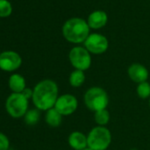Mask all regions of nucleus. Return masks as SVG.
Listing matches in <instances>:
<instances>
[{"label": "nucleus", "instance_id": "16", "mask_svg": "<svg viewBox=\"0 0 150 150\" xmlns=\"http://www.w3.org/2000/svg\"><path fill=\"white\" fill-rule=\"evenodd\" d=\"M95 121L100 126L106 125L110 121V113L107 109L95 112Z\"/></svg>", "mask_w": 150, "mask_h": 150}, {"label": "nucleus", "instance_id": "13", "mask_svg": "<svg viewBox=\"0 0 150 150\" xmlns=\"http://www.w3.org/2000/svg\"><path fill=\"white\" fill-rule=\"evenodd\" d=\"M9 88L14 93H22L26 88L25 79L20 74H13L9 79Z\"/></svg>", "mask_w": 150, "mask_h": 150}, {"label": "nucleus", "instance_id": "25", "mask_svg": "<svg viewBox=\"0 0 150 150\" xmlns=\"http://www.w3.org/2000/svg\"><path fill=\"white\" fill-rule=\"evenodd\" d=\"M0 55H1V53H0Z\"/></svg>", "mask_w": 150, "mask_h": 150}, {"label": "nucleus", "instance_id": "8", "mask_svg": "<svg viewBox=\"0 0 150 150\" xmlns=\"http://www.w3.org/2000/svg\"><path fill=\"white\" fill-rule=\"evenodd\" d=\"M54 108L62 116H70L76 111L78 108V100L72 95L65 94L57 98Z\"/></svg>", "mask_w": 150, "mask_h": 150}, {"label": "nucleus", "instance_id": "20", "mask_svg": "<svg viewBox=\"0 0 150 150\" xmlns=\"http://www.w3.org/2000/svg\"><path fill=\"white\" fill-rule=\"evenodd\" d=\"M9 139L2 132H0V150H8L9 148Z\"/></svg>", "mask_w": 150, "mask_h": 150}, {"label": "nucleus", "instance_id": "17", "mask_svg": "<svg viewBox=\"0 0 150 150\" xmlns=\"http://www.w3.org/2000/svg\"><path fill=\"white\" fill-rule=\"evenodd\" d=\"M40 119V112L38 110H30L25 114V122L29 125H34Z\"/></svg>", "mask_w": 150, "mask_h": 150}, {"label": "nucleus", "instance_id": "22", "mask_svg": "<svg viewBox=\"0 0 150 150\" xmlns=\"http://www.w3.org/2000/svg\"><path fill=\"white\" fill-rule=\"evenodd\" d=\"M82 150H93V149H91L90 147L88 146V147H86V148H84V149H82Z\"/></svg>", "mask_w": 150, "mask_h": 150}, {"label": "nucleus", "instance_id": "3", "mask_svg": "<svg viewBox=\"0 0 150 150\" xmlns=\"http://www.w3.org/2000/svg\"><path fill=\"white\" fill-rule=\"evenodd\" d=\"M84 103L88 109L96 112L107 108L109 104V96L103 88L93 87L85 93Z\"/></svg>", "mask_w": 150, "mask_h": 150}, {"label": "nucleus", "instance_id": "12", "mask_svg": "<svg viewBox=\"0 0 150 150\" xmlns=\"http://www.w3.org/2000/svg\"><path fill=\"white\" fill-rule=\"evenodd\" d=\"M108 21V16L103 11L93 12L88 19V25L90 28L99 29L103 28Z\"/></svg>", "mask_w": 150, "mask_h": 150}, {"label": "nucleus", "instance_id": "15", "mask_svg": "<svg viewBox=\"0 0 150 150\" xmlns=\"http://www.w3.org/2000/svg\"><path fill=\"white\" fill-rule=\"evenodd\" d=\"M86 81V75L83 71L76 70L75 69L69 77V83L73 88H79L81 87Z\"/></svg>", "mask_w": 150, "mask_h": 150}, {"label": "nucleus", "instance_id": "9", "mask_svg": "<svg viewBox=\"0 0 150 150\" xmlns=\"http://www.w3.org/2000/svg\"><path fill=\"white\" fill-rule=\"evenodd\" d=\"M21 56L14 51H5L0 55V69L6 71H13L21 65Z\"/></svg>", "mask_w": 150, "mask_h": 150}, {"label": "nucleus", "instance_id": "2", "mask_svg": "<svg viewBox=\"0 0 150 150\" xmlns=\"http://www.w3.org/2000/svg\"><path fill=\"white\" fill-rule=\"evenodd\" d=\"M89 27L88 22L81 18L68 20L63 26L62 32L64 37L70 42H84L89 35Z\"/></svg>", "mask_w": 150, "mask_h": 150}, {"label": "nucleus", "instance_id": "19", "mask_svg": "<svg viewBox=\"0 0 150 150\" xmlns=\"http://www.w3.org/2000/svg\"><path fill=\"white\" fill-rule=\"evenodd\" d=\"M13 12L12 5L7 0H0V17H8Z\"/></svg>", "mask_w": 150, "mask_h": 150}, {"label": "nucleus", "instance_id": "10", "mask_svg": "<svg viewBox=\"0 0 150 150\" xmlns=\"http://www.w3.org/2000/svg\"><path fill=\"white\" fill-rule=\"evenodd\" d=\"M127 73L129 78L138 84L146 81L149 75L147 69L139 63L132 64L127 70Z\"/></svg>", "mask_w": 150, "mask_h": 150}, {"label": "nucleus", "instance_id": "4", "mask_svg": "<svg viewBox=\"0 0 150 150\" xmlns=\"http://www.w3.org/2000/svg\"><path fill=\"white\" fill-rule=\"evenodd\" d=\"M88 136V146L93 150H106L111 142V133L105 126L94 127Z\"/></svg>", "mask_w": 150, "mask_h": 150}, {"label": "nucleus", "instance_id": "6", "mask_svg": "<svg viewBox=\"0 0 150 150\" xmlns=\"http://www.w3.org/2000/svg\"><path fill=\"white\" fill-rule=\"evenodd\" d=\"M69 60L71 65L81 71H86L91 66L92 58L86 48L74 47L69 52Z\"/></svg>", "mask_w": 150, "mask_h": 150}, {"label": "nucleus", "instance_id": "11", "mask_svg": "<svg viewBox=\"0 0 150 150\" xmlns=\"http://www.w3.org/2000/svg\"><path fill=\"white\" fill-rule=\"evenodd\" d=\"M68 144L74 150H82L88 147V136L81 132H73L68 137Z\"/></svg>", "mask_w": 150, "mask_h": 150}, {"label": "nucleus", "instance_id": "18", "mask_svg": "<svg viewBox=\"0 0 150 150\" xmlns=\"http://www.w3.org/2000/svg\"><path fill=\"white\" fill-rule=\"evenodd\" d=\"M137 94L141 99H146L150 97V84L147 81L138 84Z\"/></svg>", "mask_w": 150, "mask_h": 150}, {"label": "nucleus", "instance_id": "14", "mask_svg": "<svg viewBox=\"0 0 150 150\" xmlns=\"http://www.w3.org/2000/svg\"><path fill=\"white\" fill-rule=\"evenodd\" d=\"M62 117L63 116L55 108H52L47 110V113L45 115V121L50 126L57 127L62 123Z\"/></svg>", "mask_w": 150, "mask_h": 150}, {"label": "nucleus", "instance_id": "5", "mask_svg": "<svg viewBox=\"0 0 150 150\" xmlns=\"http://www.w3.org/2000/svg\"><path fill=\"white\" fill-rule=\"evenodd\" d=\"M6 110L13 117L25 116L28 107V100L21 93H13L6 100Z\"/></svg>", "mask_w": 150, "mask_h": 150}, {"label": "nucleus", "instance_id": "23", "mask_svg": "<svg viewBox=\"0 0 150 150\" xmlns=\"http://www.w3.org/2000/svg\"><path fill=\"white\" fill-rule=\"evenodd\" d=\"M130 150H138V149H135V148H132V149H130Z\"/></svg>", "mask_w": 150, "mask_h": 150}, {"label": "nucleus", "instance_id": "7", "mask_svg": "<svg viewBox=\"0 0 150 150\" xmlns=\"http://www.w3.org/2000/svg\"><path fill=\"white\" fill-rule=\"evenodd\" d=\"M84 45L89 53L99 55L104 53L108 50L109 42L103 35L92 34L89 35L87 40L84 42Z\"/></svg>", "mask_w": 150, "mask_h": 150}, {"label": "nucleus", "instance_id": "21", "mask_svg": "<svg viewBox=\"0 0 150 150\" xmlns=\"http://www.w3.org/2000/svg\"><path fill=\"white\" fill-rule=\"evenodd\" d=\"M21 94H22L28 100L33 97V90H31L30 88H26L24 89V91H23Z\"/></svg>", "mask_w": 150, "mask_h": 150}, {"label": "nucleus", "instance_id": "24", "mask_svg": "<svg viewBox=\"0 0 150 150\" xmlns=\"http://www.w3.org/2000/svg\"><path fill=\"white\" fill-rule=\"evenodd\" d=\"M149 107H150V99H149Z\"/></svg>", "mask_w": 150, "mask_h": 150}, {"label": "nucleus", "instance_id": "1", "mask_svg": "<svg viewBox=\"0 0 150 150\" xmlns=\"http://www.w3.org/2000/svg\"><path fill=\"white\" fill-rule=\"evenodd\" d=\"M58 98V88L55 81L43 80L33 90V103L41 110H49L54 108Z\"/></svg>", "mask_w": 150, "mask_h": 150}]
</instances>
